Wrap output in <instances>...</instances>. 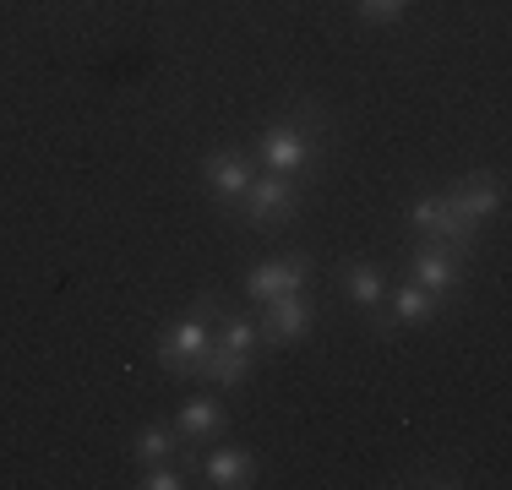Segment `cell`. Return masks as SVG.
<instances>
[{
  "instance_id": "obj_1",
  "label": "cell",
  "mask_w": 512,
  "mask_h": 490,
  "mask_svg": "<svg viewBox=\"0 0 512 490\" xmlns=\"http://www.w3.org/2000/svg\"><path fill=\"white\" fill-rule=\"evenodd\" d=\"M256 169H267V175H289V180H316V169H322V153H327V109L316 104V98H295L289 104V115L267 120L262 131H256Z\"/></svg>"
},
{
  "instance_id": "obj_2",
  "label": "cell",
  "mask_w": 512,
  "mask_h": 490,
  "mask_svg": "<svg viewBox=\"0 0 512 490\" xmlns=\"http://www.w3.org/2000/svg\"><path fill=\"white\" fill-rule=\"evenodd\" d=\"M207 349H213V289H202L197 305L158 333L153 360H158V371H164L169 382H197V365H202Z\"/></svg>"
},
{
  "instance_id": "obj_3",
  "label": "cell",
  "mask_w": 512,
  "mask_h": 490,
  "mask_svg": "<svg viewBox=\"0 0 512 490\" xmlns=\"http://www.w3.org/2000/svg\"><path fill=\"white\" fill-rule=\"evenodd\" d=\"M295 213H300V180L256 169L251 191L235 202V213H229V218H235V224H246L251 235H278V229H284Z\"/></svg>"
},
{
  "instance_id": "obj_4",
  "label": "cell",
  "mask_w": 512,
  "mask_h": 490,
  "mask_svg": "<svg viewBox=\"0 0 512 490\" xmlns=\"http://www.w3.org/2000/svg\"><path fill=\"white\" fill-rule=\"evenodd\" d=\"M404 224H409V235H414V240H442V245H453V251H463V256L474 251V240H480V229L463 224V218L453 213V202H447L442 191H420V196H409Z\"/></svg>"
},
{
  "instance_id": "obj_5",
  "label": "cell",
  "mask_w": 512,
  "mask_h": 490,
  "mask_svg": "<svg viewBox=\"0 0 512 490\" xmlns=\"http://www.w3.org/2000/svg\"><path fill=\"white\" fill-rule=\"evenodd\" d=\"M463 262H469V256L453 251V245H442V240H414L404 267H409V284H420L431 300L453 305L458 289H463Z\"/></svg>"
},
{
  "instance_id": "obj_6",
  "label": "cell",
  "mask_w": 512,
  "mask_h": 490,
  "mask_svg": "<svg viewBox=\"0 0 512 490\" xmlns=\"http://www.w3.org/2000/svg\"><path fill=\"white\" fill-rule=\"evenodd\" d=\"M256 180V153L251 147H213V153L202 158V191L213 207H224V213H235V202L251 191Z\"/></svg>"
},
{
  "instance_id": "obj_7",
  "label": "cell",
  "mask_w": 512,
  "mask_h": 490,
  "mask_svg": "<svg viewBox=\"0 0 512 490\" xmlns=\"http://www.w3.org/2000/svg\"><path fill=\"white\" fill-rule=\"evenodd\" d=\"M316 278V256L311 251H289V256H273V262H256L246 273V300L251 305H267L278 294H295V289H311Z\"/></svg>"
},
{
  "instance_id": "obj_8",
  "label": "cell",
  "mask_w": 512,
  "mask_h": 490,
  "mask_svg": "<svg viewBox=\"0 0 512 490\" xmlns=\"http://www.w3.org/2000/svg\"><path fill=\"white\" fill-rule=\"evenodd\" d=\"M338 289L349 294V305H355V311L365 316V322H371V333L376 338H387V322H382V305H387V273L382 267L371 262V256H349L344 267H338Z\"/></svg>"
},
{
  "instance_id": "obj_9",
  "label": "cell",
  "mask_w": 512,
  "mask_h": 490,
  "mask_svg": "<svg viewBox=\"0 0 512 490\" xmlns=\"http://www.w3.org/2000/svg\"><path fill=\"white\" fill-rule=\"evenodd\" d=\"M256 327H262V349H278V343H295L316 327V300L306 289L278 294V300L256 305Z\"/></svg>"
},
{
  "instance_id": "obj_10",
  "label": "cell",
  "mask_w": 512,
  "mask_h": 490,
  "mask_svg": "<svg viewBox=\"0 0 512 490\" xmlns=\"http://www.w3.org/2000/svg\"><path fill=\"white\" fill-rule=\"evenodd\" d=\"M442 196L453 202V213L463 218V224L485 229L491 218H502V196L507 191H502V175H496V169H469V175H458Z\"/></svg>"
},
{
  "instance_id": "obj_11",
  "label": "cell",
  "mask_w": 512,
  "mask_h": 490,
  "mask_svg": "<svg viewBox=\"0 0 512 490\" xmlns=\"http://www.w3.org/2000/svg\"><path fill=\"white\" fill-rule=\"evenodd\" d=\"M197 469L207 474L202 485H213V490H251V485H262V458H256L251 447H218V452H207Z\"/></svg>"
},
{
  "instance_id": "obj_12",
  "label": "cell",
  "mask_w": 512,
  "mask_h": 490,
  "mask_svg": "<svg viewBox=\"0 0 512 490\" xmlns=\"http://www.w3.org/2000/svg\"><path fill=\"white\" fill-rule=\"evenodd\" d=\"M175 431L186 447H202V441H213V436H224L229 431V409H224V398L218 392H197V398H186L175 409Z\"/></svg>"
},
{
  "instance_id": "obj_13",
  "label": "cell",
  "mask_w": 512,
  "mask_h": 490,
  "mask_svg": "<svg viewBox=\"0 0 512 490\" xmlns=\"http://www.w3.org/2000/svg\"><path fill=\"white\" fill-rule=\"evenodd\" d=\"M447 305L442 300H431L420 284H398V289H387V305H382V322H387V338L398 333V327H431L436 316H442Z\"/></svg>"
},
{
  "instance_id": "obj_14",
  "label": "cell",
  "mask_w": 512,
  "mask_h": 490,
  "mask_svg": "<svg viewBox=\"0 0 512 490\" xmlns=\"http://www.w3.org/2000/svg\"><path fill=\"white\" fill-rule=\"evenodd\" d=\"M213 343H224V349H235V354H251V360L262 354V327H256V316L235 311L218 289H213Z\"/></svg>"
},
{
  "instance_id": "obj_15",
  "label": "cell",
  "mask_w": 512,
  "mask_h": 490,
  "mask_svg": "<svg viewBox=\"0 0 512 490\" xmlns=\"http://www.w3.org/2000/svg\"><path fill=\"white\" fill-rule=\"evenodd\" d=\"M251 354H235V349H224V343H213V349L202 354V365H197V382H207L213 392H229V387H246L251 382Z\"/></svg>"
},
{
  "instance_id": "obj_16",
  "label": "cell",
  "mask_w": 512,
  "mask_h": 490,
  "mask_svg": "<svg viewBox=\"0 0 512 490\" xmlns=\"http://www.w3.org/2000/svg\"><path fill=\"white\" fill-rule=\"evenodd\" d=\"M180 447H186V441H180V431H175V420H148L142 425L137 436H131V463H164V458H180Z\"/></svg>"
},
{
  "instance_id": "obj_17",
  "label": "cell",
  "mask_w": 512,
  "mask_h": 490,
  "mask_svg": "<svg viewBox=\"0 0 512 490\" xmlns=\"http://www.w3.org/2000/svg\"><path fill=\"white\" fill-rule=\"evenodd\" d=\"M131 485H137V490H186L191 474H186V463H180V458H164V463H142V474Z\"/></svg>"
},
{
  "instance_id": "obj_18",
  "label": "cell",
  "mask_w": 512,
  "mask_h": 490,
  "mask_svg": "<svg viewBox=\"0 0 512 490\" xmlns=\"http://www.w3.org/2000/svg\"><path fill=\"white\" fill-rule=\"evenodd\" d=\"M398 485H463V469L447 458H431V463H420V469H409Z\"/></svg>"
},
{
  "instance_id": "obj_19",
  "label": "cell",
  "mask_w": 512,
  "mask_h": 490,
  "mask_svg": "<svg viewBox=\"0 0 512 490\" xmlns=\"http://www.w3.org/2000/svg\"><path fill=\"white\" fill-rule=\"evenodd\" d=\"M365 22H398L409 11V0H355Z\"/></svg>"
}]
</instances>
